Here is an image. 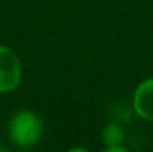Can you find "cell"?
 Masks as SVG:
<instances>
[{"instance_id":"1","label":"cell","mask_w":153,"mask_h":152,"mask_svg":"<svg viewBox=\"0 0 153 152\" xmlns=\"http://www.w3.org/2000/svg\"><path fill=\"white\" fill-rule=\"evenodd\" d=\"M42 133V123L33 111H20L10 121L8 134L18 147H33Z\"/></svg>"},{"instance_id":"2","label":"cell","mask_w":153,"mask_h":152,"mask_svg":"<svg viewBox=\"0 0 153 152\" xmlns=\"http://www.w3.org/2000/svg\"><path fill=\"white\" fill-rule=\"evenodd\" d=\"M21 80V62L10 48L0 44V93L15 90Z\"/></svg>"},{"instance_id":"3","label":"cell","mask_w":153,"mask_h":152,"mask_svg":"<svg viewBox=\"0 0 153 152\" xmlns=\"http://www.w3.org/2000/svg\"><path fill=\"white\" fill-rule=\"evenodd\" d=\"M134 108L138 116L153 121V79L142 82L134 95Z\"/></svg>"},{"instance_id":"4","label":"cell","mask_w":153,"mask_h":152,"mask_svg":"<svg viewBox=\"0 0 153 152\" xmlns=\"http://www.w3.org/2000/svg\"><path fill=\"white\" fill-rule=\"evenodd\" d=\"M103 141L106 142L108 147L119 146L124 141V129L119 124L111 123V124H108L106 128L103 129Z\"/></svg>"}]
</instances>
